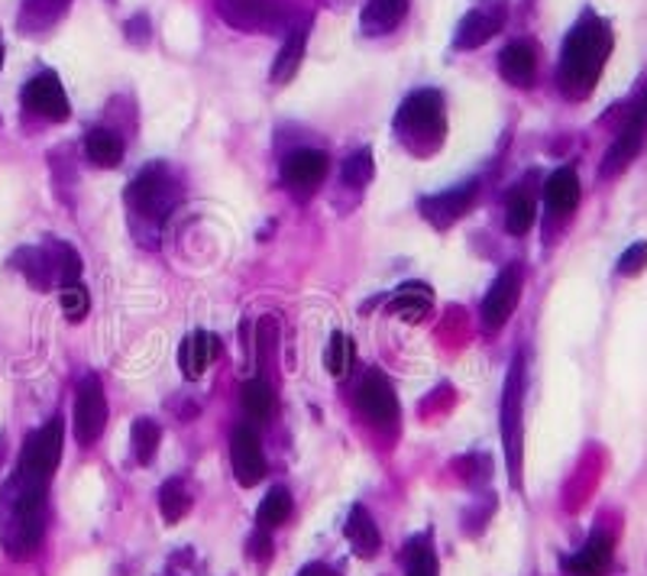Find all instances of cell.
Wrapping results in <instances>:
<instances>
[{"label":"cell","mask_w":647,"mask_h":576,"mask_svg":"<svg viewBox=\"0 0 647 576\" xmlns=\"http://www.w3.org/2000/svg\"><path fill=\"white\" fill-rule=\"evenodd\" d=\"M395 133L414 156H431L444 143V133H447V114H444L440 91L424 88V91L409 95L395 114Z\"/></svg>","instance_id":"3957f363"},{"label":"cell","mask_w":647,"mask_h":576,"mask_svg":"<svg viewBox=\"0 0 647 576\" xmlns=\"http://www.w3.org/2000/svg\"><path fill=\"white\" fill-rule=\"evenodd\" d=\"M246 551H249V557H256V561H269V554H272L269 531H266V528H256V531L249 534V541H246Z\"/></svg>","instance_id":"74e56055"},{"label":"cell","mask_w":647,"mask_h":576,"mask_svg":"<svg viewBox=\"0 0 647 576\" xmlns=\"http://www.w3.org/2000/svg\"><path fill=\"white\" fill-rule=\"evenodd\" d=\"M217 16L239 33H279L294 23L286 0H217Z\"/></svg>","instance_id":"5b68a950"},{"label":"cell","mask_w":647,"mask_h":576,"mask_svg":"<svg viewBox=\"0 0 647 576\" xmlns=\"http://www.w3.org/2000/svg\"><path fill=\"white\" fill-rule=\"evenodd\" d=\"M372 173H376L372 153H369V149H356V153L347 156V163H344V185L362 188V185L372 181Z\"/></svg>","instance_id":"e575fe53"},{"label":"cell","mask_w":647,"mask_h":576,"mask_svg":"<svg viewBox=\"0 0 647 576\" xmlns=\"http://www.w3.org/2000/svg\"><path fill=\"white\" fill-rule=\"evenodd\" d=\"M308 33H311V16H304L301 23H294L282 53L276 56V65H272V85H286L292 81V75L298 71L301 58H304V49H308Z\"/></svg>","instance_id":"603a6c76"},{"label":"cell","mask_w":647,"mask_h":576,"mask_svg":"<svg viewBox=\"0 0 647 576\" xmlns=\"http://www.w3.org/2000/svg\"><path fill=\"white\" fill-rule=\"evenodd\" d=\"M13 266H16L33 286L40 288V291L59 286V283H56V263H53V250H49V246H23V250H16V253H13Z\"/></svg>","instance_id":"e0dca14e"},{"label":"cell","mask_w":647,"mask_h":576,"mask_svg":"<svg viewBox=\"0 0 647 576\" xmlns=\"http://www.w3.org/2000/svg\"><path fill=\"white\" fill-rule=\"evenodd\" d=\"M59 301H62V311H65V318H68V321H81V318L88 314V304H91V298H88V288L81 286V283L62 288Z\"/></svg>","instance_id":"d590c367"},{"label":"cell","mask_w":647,"mask_h":576,"mask_svg":"<svg viewBox=\"0 0 647 576\" xmlns=\"http://www.w3.org/2000/svg\"><path fill=\"white\" fill-rule=\"evenodd\" d=\"M645 123H642L638 117H632V120L622 126V133L612 140V146L605 149L602 166H599V175H602V178H615V175L625 173V169L638 159V153H642V146H645Z\"/></svg>","instance_id":"5bb4252c"},{"label":"cell","mask_w":647,"mask_h":576,"mask_svg":"<svg viewBox=\"0 0 647 576\" xmlns=\"http://www.w3.org/2000/svg\"><path fill=\"white\" fill-rule=\"evenodd\" d=\"M534 218H537V204H534L528 188L512 191L509 201H505V228H509V233L525 236L534 228Z\"/></svg>","instance_id":"4316f807"},{"label":"cell","mask_w":647,"mask_h":576,"mask_svg":"<svg viewBox=\"0 0 647 576\" xmlns=\"http://www.w3.org/2000/svg\"><path fill=\"white\" fill-rule=\"evenodd\" d=\"M108 424V399H104V386L98 376H88L78 389L75 399V441L78 444H94L104 434Z\"/></svg>","instance_id":"30bf717a"},{"label":"cell","mask_w":647,"mask_h":576,"mask_svg":"<svg viewBox=\"0 0 647 576\" xmlns=\"http://www.w3.org/2000/svg\"><path fill=\"white\" fill-rule=\"evenodd\" d=\"M518 298H522V269L505 266L482 298V328L486 331H502L509 324V318L515 314Z\"/></svg>","instance_id":"9c48e42d"},{"label":"cell","mask_w":647,"mask_h":576,"mask_svg":"<svg viewBox=\"0 0 647 576\" xmlns=\"http://www.w3.org/2000/svg\"><path fill=\"white\" fill-rule=\"evenodd\" d=\"M647 266V243H632L625 253H622V259H618V273L622 276H638V273H645Z\"/></svg>","instance_id":"8d00e7d4"},{"label":"cell","mask_w":647,"mask_h":576,"mask_svg":"<svg viewBox=\"0 0 647 576\" xmlns=\"http://www.w3.org/2000/svg\"><path fill=\"white\" fill-rule=\"evenodd\" d=\"M472 198H476V185L467 181V185H457L450 191H440V195H431L421 201V214L427 224H434L437 231H447L450 224H457L467 211H470Z\"/></svg>","instance_id":"4fadbf2b"},{"label":"cell","mask_w":647,"mask_h":576,"mask_svg":"<svg viewBox=\"0 0 647 576\" xmlns=\"http://www.w3.org/2000/svg\"><path fill=\"white\" fill-rule=\"evenodd\" d=\"M159 441H163V431L156 421L149 418H136L133 421V431H130V444H133V457L140 463H149L159 451Z\"/></svg>","instance_id":"83f0119b"},{"label":"cell","mask_w":647,"mask_h":576,"mask_svg":"<svg viewBox=\"0 0 647 576\" xmlns=\"http://www.w3.org/2000/svg\"><path fill=\"white\" fill-rule=\"evenodd\" d=\"M612 46H615L612 26L602 16H595V13L580 16V23L564 40V53H560V65H557V85H560L564 98L587 101L599 85L605 62L612 56Z\"/></svg>","instance_id":"6da1fadb"},{"label":"cell","mask_w":647,"mask_h":576,"mask_svg":"<svg viewBox=\"0 0 647 576\" xmlns=\"http://www.w3.org/2000/svg\"><path fill=\"white\" fill-rule=\"evenodd\" d=\"M49 250H53L56 283H59V288L75 286V283H78V276H81V259H78V253H75L68 243H62V240H49Z\"/></svg>","instance_id":"d6a6232c"},{"label":"cell","mask_w":647,"mask_h":576,"mask_svg":"<svg viewBox=\"0 0 647 576\" xmlns=\"http://www.w3.org/2000/svg\"><path fill=\"white\" fill-rule=\"evenodd\" d=\"M231 463H234V476L239 486H256L263 476H266V454H263V444L256 437V431L249 424H239L234 428V437H231Z\"/></svg>","instance_id":"8fae6325"},{"label":"cell","mask_w":647,"mask_h":576,"mask_svg":"<svg viewBox=\"0 0 647 576\" xmlns=\"http://www.w3.org/2000/svg\"><path fill=\"white\" fill-rule=\"evenodd\" d=\"M85 156L98 169H114V166H120V159H123V143H120L111 130H91L85 136Z\"/></svg>","instance_id":"484cf974"},{"label":"cell","mask_w":647,"mask_h":576,"mask_svg":"<svg viewBox=\"0 0 647 576\" xmlns=\"http://www.w3.org/2000/svg\"><path fill=\"white\" fill-rule=\"evenodd\" d=\"M502 26V13H489V10H470L460 23H457V36L454 46L457 49H479L482 43H489Z\"/></svg>","instance_id":"44dd1931"},{"label":"cell","mask_w":647,"mask_h":576,"mask_svg":"<svg viewBox=\"0 0 647 576\" xmlns=\"http://www.w3.org/2000/svg\"><path fill=\"white\" fill-rule=\"evenodd\" d=\"M217 353V337L208 334V331H194L181 341V350H178V366H181V376L185 379H198L204 376V369L211 366Z\"/></svg>","instance_id":"ac0fdd59"},{"label":"cell","mask_w":647,"mask_h":576,"mask_svg":"<svg viewBox=\"0 0 647 576\" xmlns=\"http://www.w3.org/2000/svg\"><path fill=\"white\" fill-rule=\"evenodd\" d=\"M632 117H638V120H642V123L647 126V91H645V98L638 101V108H635V114H632Z\"/></svg>","instance_id":"ab89813d"},{"label":"cell","mask_w":647,"mask_h":576,"mask_svg":"<svg viewBox=\"0 0 647 576\" xmlns=\"http://www.w3.org/2000/svg\"><path fill=\"white\" fill-rule=\"evenodd\" d=\"M534 68H537V56H534V46L531 43H512L499 53V71L505 81L518 85V88H528L531 78H534Z\"/></svg>","instance_id":"d4e9b609"},{"label":"cell","mask_w":647,"mask_h":576,"mask_svg":"<svg viewBox=\"0 0 647 576\" xmlns=\"http://www.w3.org/2000/svg\"><path fill=\"white\" fill-rule=\"evenodd\" d=\"M344 534H347L356 557H362V561H372L379 554V547H382V534H379L376 521H372V516L362 506L350 509L347 524H344Z\"/></svg>","instance_id":"ffe728a7"},{"label":"cell","mask_w":647,"mask_h":576,"mask_svg":"<svg viewBox=\"0 0 647 576\" xmlns=\"http://www.w3.org/2000/svg\"><path fill=\"white\" fill-rule=\"evenodd\" d=\"M181 201V185L166 166H149L136 175L126 188V204L133 211V221L163 224Z\"/></svg>","instance_id":"277c9868"},{"label":"cell","mask_w":647,"mask_h":576,"mask_svg":"<svg viewBox=\"0 0 647 576\" xmlns=\"http://www.w3.org/2000/svg\"><path fill=\"white\" fill-rule=\"evenodd\" d=\"M405 564H409V576H440L437 571V554H434V547H431V538H424V534H417L409 541V547H405Z\"/></svg>","instance_id":"4dcf8cb0"},{"label":"cell","mask_w":647,"mask_h":576,"mask_svg":"<svg viewBox=\"0 0 647 576\" xmlns=\"http://www.w3.org/2000/svg\"><path fill=\"white\" fill-rule=\"evenodd\" d=\"M409 13V0H366L359 26L366 36H386L392 33Z\"/></svg>","instance_id":"d6986e66"},{"label":"cell","mask_w":647,"mask_h":576,"mask_svg":"<svg viewBox=\"0 0 647 576\" xmlns=\"http://www.w3.org/2000/svg\"><path fill=\"white\" fill-rule=\"evenodd\" d=\"M23 104H26L33 114L46 117V120H56V123L68 120V114H71L68 98H65V88H62V81L53 71H43V75H36V78L26 81V88H23Z\"/></svg>","instance_id":"7c38bea8"},{"label":"cell","mask_w":647,"mask_h":576,"mask_svg":"<svg viewBox=\"0 0 647 576\" xmlns=\"http://www.w3.org/2000/svg\"><path fill=\"white\" fill-rule=\"evenodd\" d=\"M298 576H337L331 567H324V564H308V567H301V574Z\"/></svg>","instance_id":"f35d334b"},{"label":"cell","mask_w":647,"mask_h":576,"mask_svg":"<svg viewBox=\"0 0 647 576\" xmlns=\"http://www.w3.org/2000/svg\"><path fill=\"white\" fill-rule=\"evenodd\" d=\"M356 405L359 411L382 431H392L399 424V399L395 389L389 386V379L379 369H369L356 389Z\"/></svg>","instance_id":"ba28073f"},{"label":"cell","mask_w":647,"mask_h":576,"mask_svg":"<svg viewBox=\"0 0 647 576\" xmlns=\"http://www.w3.org/2000/svg\"><path fill=\"white\" fill-rule=\"evenodd\" d=\"M62 441H65V424H62V418H53L49 424H43L40 431H33L26 437L16 473L49 486V479H53V473L62 461Z\"/></svg>","instance_id":"52a82bcc"},{"label":"cell","mask_w":647,"mask_h":576,"mask_svg":"<svg viewBox=\"0 0 647 576\" xmlns=\"http://www.w3.org/2000/svg\"><path fill=\"white\" fill-rule=\"evenodd\" d=\"M0 65H3V49H0Z\"/></svg>","instance_id":"60d3db41"},{"label":"cell","mask_w":647,"mask_h":576,"mask_svg":"<svg viewBox=\"0 0 647 576\" xmlns=\"http://www.w3.org/2000/svg\"><path fill=\"white\" fill-rule=\"evenodd\" d=\"M43 516H46V483L13 473L0 489V541L10 557L26 561L36 554L43 541Z\"/></svg>","instance_id":"7a4b0ae2"},{"label":"cell","mask_w":647,"mask_h":576,"mask_svg":"<svg viewBox=\"0 0 647 576\" xmlns=\"http://www.w3.org/2000/svg\"><path fill=\"white\" fill-rule=\"evenodd\" d=\"M159 509H163V519L169 521V524H176L188 516V509H191V492H188V486L181 483V479H169L166 486H163V492H159Z\"/></svg>","instance_id":"1f68e13d"},{"label":"cell","mask_w":647,"mask_h":576,"mask_svg":"<svg viewBox=\"0 0 647 576\" xmlns=\"http://www.w3.org/2000/svg\"><path fill=\"white\" fill-rule=\"evenodd\" d=\"M350 363H354V344H350V337H347V334H334L327 350H324V366H327V373H331L334 379H344L347 369H350Z\"/></svg>","instance_id":"836d02e7"},{"label":"cell","mask_w":647,"mask_h":576,"mask_svg":"<svg viewBox=\"0 0 647 576\" xmlns=\"http://www.w3.org/2000/svg\"><path fill=\"white\" fill-rule=\"evenodd\" d=\"M544 201L554 214H570L580 204V175L570 166L557 169L544 185Z\"/></svg>","instance_id":"cb8c5ba5"},{"label":"cell","mask_w":647,"mask_h":576,"mask_svg":"<svg viewBox=\"0 0 647 576\" xmlns=\"http://www.w3.org/2000/svg\"><path fill=\"white\" fill-rule=\"evenodd\" d=\"M292 516V496H289V489H272L266 499H263V506H259V512H256V521H259V528H266V531H272V528H279V524H286Z\"/></svg>","instance_id":"f546056e"},{"label":"cell","mask_w":647,"mask_h":576,"mask_svg":"<svg viewBox=\"0 0 647 576\" xmlns=\"http://www.w3.org/2000/svg\"><path fill=\"white\" fill-rule=\"evenodd\" d=\"M564 564L573 576H602L612 564V538L605 531H592L587 544Z\"/></svg>","instance_id":"2e32d148"},{"label":"cell","mask_w":647,"mask_h":576,"mask_svg":"<svg viewBox=\"0 0 647 576\" xmlns=\"http://www.w3.org/2000/svg\"><path fill=\"white\" fill-rule=\"evenodd\" d=\"M522 402H525V359L515 356L509 379H505V396H502V441H505V457L512 483H522Z\"/></svg>","instance_id":"8992f818"},{"label":"cell","mask_w":647,"mask_h":576,"mask_svg":"<svg viewBox=\"0 0 647 576\" xmlns=\"http://www.w3.org/2000/svg\"><path fill=\"white\" fill-rule=\"evenodd\" d=\"M327 175V156L321 149H294L282 159V181L298 191V195H308L314 191Z\"/></svg>","instance_id":"9a60e30c"},{"label":"cell","mask_w":647,"mask_h":576,"mask_svg":"<svg viewBox=\"0 0 647 576\" xmlns=\"http://www.w3.org/2000/svg\"><path fill=\"white\" fill-rule=\"evenodd\" d=\"M239 405L253 421H266L272 411V389L263 379H249L239 386Z\"/></svg>","instance_id":"f1b7e54d"},{"label":"cell","mask_w":647,"mask_h":576,"mask_svg":"<svg viewBox=\"0 0 647 576\" xmlns=\"http://www.w3.org/2000/svg\"><path fill=\"white\" fill-rule=\"evenodd\" d=\"M431 304H434V291L424 286V283H405V286H399V291L389 298V311L395 318L409 321V324H421L427 318Z\"/></svg>","instance_id":"7402d4cb"}]
</instances>
